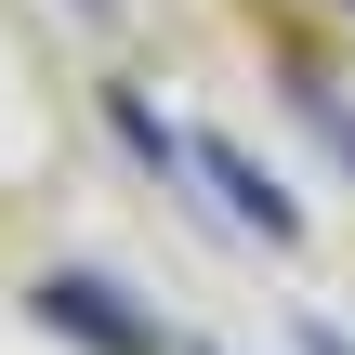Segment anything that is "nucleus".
Listing matches in <instances>:
<instances>
[{
	"instance_id": "nucleus-2",
	"label": "nucleus",
	"mask_w": 355,
	"mask_h": 355,
	"mask_svg": "<svg viewBox=\"0 0 355 355\" xmlns=\"http://www.w3.org/2000/svg\"><path fill=\"white\" fill-rule=\"evenodd\" d=\"M198 171H211V184L237 198V224H263V237H290V198H277V184H263V171L237 158V145H198Z\"/></svg>"
},
{
	"instance_id": "nucleus-1",
	"label": "nucleus",
	"mask_w": 355,
	"mask_h": 355,
	"mask_svg": "<svg viewBox=\"0 0 355 355\" xmlns=\"http://www.w3.org/2000/svg\"><path fill=\"white\" fill-rule=\"evenodd\" d=\"M40 316H53L66 343H92V355H171L145 316H119V290H105V277H40Z\"/></svg>"
}]
</instances>
